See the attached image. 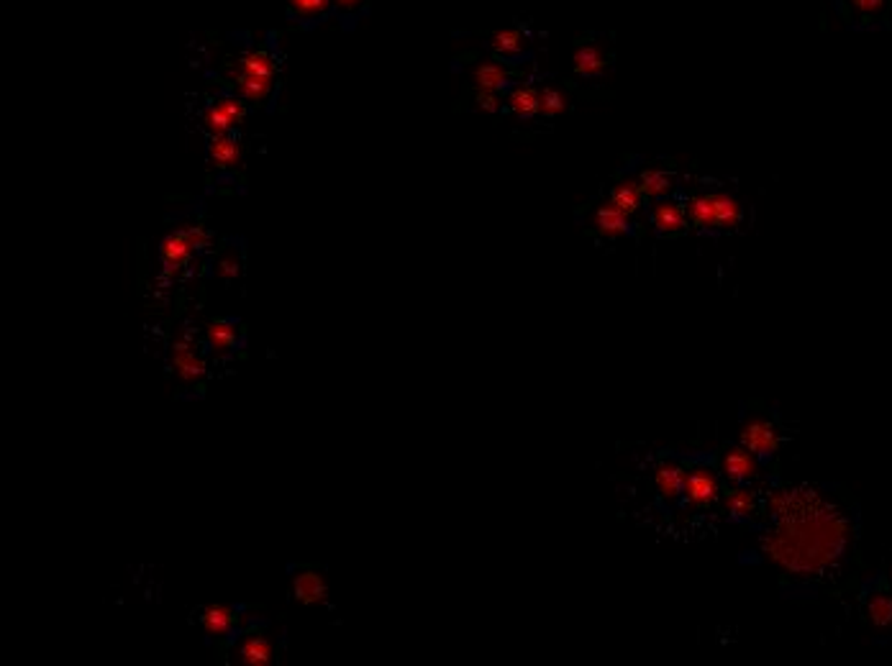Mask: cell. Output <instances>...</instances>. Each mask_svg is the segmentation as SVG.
Masks as SVG:
<instances>
[{
  "instance_id": "1",
  "label": "cell",
  "mask_w": 892,
  "mask_h": 666,
  "mask_svg": "<svg viewBox=\"0 0 892 666\" xmlns=\"http://www.w3.org/2000/svg\"><path fill=\"white\" fill-rule=\"evenodd\" d=\"M233 82L236 91L244 100L251 103H265L275 85V62L267 52H249L239 59L233 70Z\"/></svg>"
},
{
  "instance_id": "2",
  "label": "cell",
  "mask_w": 892,
  "mask_h": 666,
  "mask_svg": "<svg viewBox=\"0 0 892 666\" xmlns=\"http://www.w3.org/2000/svg\"><path fill=\"white\" fill-rule=\"evenodd\" d=\"M172 367H175V375L188 385H196L197 379L206 375V364L200 359L197 343L190 333H182L172 343Z\"/></svg>"
},
{
  "instance_id": "3",
  "label": "cell",
  "mask_w": 892,
  "mask_h": 666,
  "mask_svg": "<svg viewBox=\"0 0 892 666\" xmlns=\"http://www.w3.org/2000/svg\"><path fill=\"white\" fill-rule=\"evenodd\" d=\"M687 503L695 505V507H705L711 505L718 497L721 492V485H718V477L708 467H693L685 471V487H682Z\"/></svg>"
},
{
  "instance_id": "4",
  "label": "cell",
  "mask_w": 892,
  "mask_h": 666,
  "mask_svg": "<svg viewBox=\"0 0 892 666\" xmlns=\"http://www.w3.org/2000/svg\"><path fill=\"white\" fill-rule=\"evenodd\" d=\"M723 474L731 480L733 485H741V482H749L756 477L759 471V462H756V454L749 451L747 446H731V449L723 454Z\"/></svg>"
},
{
  "instance_id": "5",
  "label": "cell",
  "mask_w": 892,
  "mask_h": 666,
  "mask_svg": "<svg viewBox=\"0 0 892 666\" xmlns=\"http://www.w3.org/2000/svg\"><path fill=\"white\" fill-rule=\"evenodd\" d=\"M741 446L754 451L756 456H767L780 446V433L769 420H754L741 431Z\"/></svg>"
},
{
  "instance_id": "6",
  "label": "cell",
  "mask_w": 892,
  "mask_h": 666,
  "mask_svg": "<svg viewBox=\"0 0 892 666\" xmlns=\"http://www.w3.org/2000/svg\"><path fill=\"white\" fill-rule=\"evenodd\" d=\"M193 252H196V247H193V241H190V236H188L185 229L167 236L160 247V256L167 270H182L190 262Z\"/></svg>"
},
{
  "instance_id": "7",
  "label": "cell",
  "mask_w": 892,
  "mask_h": 666,
  "mask_svg": "<svg viewBox=\"0 0 892 666\" xmlns=\"http://www.w3.org/2000/svg\"><path fill=\"white\" fill-rule=\"evenodd\" d=\"M293 592H295V600L303 602V605H323L326 597H328V587H326V582L319 572L303 569L293 579Z\"/></svg>"
},
{
  "instance_id": "8",
  "label": "cell",
  "mask_w": 892,
  "mask_h": 666,
  "mask_svg": "<svg viewBox=\"0 0 892 666\" xmlns=\"http://www.w3.org/2000/svg\"><path fill=\"white\" fill-rule=\"evenodd\" d=\"M595 229L598 234L606 236V238H618V236H628L631 234V216L624 213L618 205L613 203H606L595 211Z\"/></svg>"
},
{
  "instance_id": "9",
  "label": "cell",
  "mask_w": 892,
  "mask_h": 666,
  "mask_svg": "<svg viewBox=\"0 0 892 666\" xmlns=\"http://www.w3.org/2000/svg\"><path fill=\"white\" fill-rule=\"evenodd\" d=\"M200 623H203V630L208 636H215V638H226L232 636L236 623H239V615L233 608L229 605H208L203 615H200Z\"/></svg>"
},
{
  "instance_id": "10",
  "label": "cell",
  "mask_w": 892,
  "mask_h": 666,
  "mask_svg": "<svg viewBox=\"0 0 892 666\" xmlns=\"http://www.w3.org/2000/svg\"><path fill=\"white\" fill-rule=\"evenodd\" d=\"M685 216H687V211L679 205L678 200H661L654 205V213H652L657 231L667 236L685 231Z\"/></svg>"
},
{
  "instance_id": "11",
  "label": "cell",
  "mask_w": 892,
  "mask_h": 666,
  "mask_svg": "<svg viewBox=\"0 0 892 666\" xmlns=\"http://www.w3.org/2000/svg\"><path fill=\"white\" fill-rule=\"evenodd\" d=\"M236 656L247 666H267L275 659V651L265 636H247L236 648Z\"/></svg>"
},
{
  "instance_id": "12",
  "label": "cell",
  "mask_w": 892,
  "mask_h": 666,
  "mask_svg": "<svg viewBox=\"0 0 892 666\" xmlns=\"http://www.w3.org/2000/svg\"><path fill=\"white\" fill-rule=\"evenodd\" d=\"M657 485H660L661 497L667 503H675L685 487V469L679 467L678 462H664L657 471Z\"/></svg>"
},
{
  "instance_id": "13",
  "label": "cell",
  "mask_w": 892,
  "mask_h": 666,
  "mask_svg": "<svg viewBox=\"0 0 892 666\" xmlns=\"http://www.w3.org/2000/svg\"><path fill=\"white\" fill-rule=\"evenodd\" d=\"M713 195L715 229H736L741 223V203L729 193H711Z\"/></svg>"
},
{
  "instance_id": "14",
  "label": "cell",
  "mask_w": 892,
  "mask_h": 666,
  "mask_svg": "<svg viewBox=\"0 0 892 666\" xmlns=\"http://www.w3.org/2000/svg\"><path fill=\"white\" fill-rule=\"evenodd\" d=\"M208 154L218 167H236L241 160V149L239 142L233 139L232 134H215L208 144Z\"/></svg>"
},
{
  "instance_id": "15",
  "label": "cell",
  "mask_w": 892,
  "mask_h": 666,
  "mask_svg": "<svg viewBox=\"0 0 892 666\" xmlns=\"http://www.w3.org/2000/svg\"><path fill=\"white\" fill-rule=\"evenodd\" d=\"M639 187H642L643 198L660 200L672 193V177H669V172H664L660 167H652V169H643L639 175Z\"/></svg>"
},
{
  "instance_id": "16",
  "label": "cell",
  "mask_w": 892,
  "mask_h": 666,
  "mask_svg": "<svg viewBox=\"0 0 892 666\" xmlns=\"http://www.w3.org/2000/svg\"><path fill=\"white\" fill-rule=\"evenodd\" d=\"M508 80H511V77L505 73V67H500L498 62H482V65L475 67V73H472V82H475L477 91L500 92V88L508 85Z\"/></svg>"
},
{
  "instance_id": "17",
  "label": "cell",
  "mask_w": 892,
  "mask_h": 666,
  "mask_svg": "<svg viewBox=\"0 0 892 666\" xmlns=\"http://www.w3.org/2000/svg\"><path fill=\"white\" fill-rule=\"evenodd\" d=\"M508 108L516 113L518 118H534L538 113V91L531 85H516L508 95Z\"/></svg>"
},
{
  "instance_id": "18",
  "label": "cell",
  "mask_w": 892,
  "mask_h": 666,
  "mask_svg": "<svg viewBox=\"0 0 892 666\" xmlns=\"http://www.w3.org/2000/svg\"><path fill=\"white\" fill-rule=\"evenodd\" d=\"M606 55L600 47H580L574 52V73L582 77H598L606 70Z\"/></svg>"
},
{
  "instance_id": "19",
  "label": "cell",
  "mask_w": 892,
  "mask_h": 666,
  "mask_svg": "<svg viewBox=\"0 0 892 666\" xmlns=\"http://www.w3.org/2000/svg\"><path fill=\"white\" fill-rule=\"evenodd\" d=\"M610 203L618 205V208H621L624 213H628V216L636 213L643 203V193L642 187H639V182L634 180L618 182V185L613 187V193H610Z\"/></svg>"
},
{
  "instance_id": "20",
  "label": "cell",
  "mask_w": 892,
  "mask_h": 666,
  "mask_svg": "<svg viewBox=\"0 0 892 666\" xmlns=\"http://www.w3.org/2000/svg\"><path fill=\"white\" fill-rule=\"evenodd\" d=\"M206 339H208V346L214 349L215 354H226V351H232L233 346H236L239 331L229 321H214V324L206 328Z\"/></svg>"
},
{
  "instance_id": "21",
  "label": "cell",
  "mask_w": 892,
  "mask_h": 666,
  "mask_svg": "<svg viewBox=\"0 0 892 666\" xmlns=\"http://www.w3.org/2000/svg\"><path fill=\"white\" fill-rule=\"evenodd\" d=\"M867 618L875 628H890L892 626V594L879 590L870 594L867 600Z\"/></svg>"
},
{
  "instance_id": "22",
  "label": "cell",
  "mask_w": 892,
  "mask_h": 666,
  "mask_svg": "<svg viewBox=\"0 0 892 666\" xmlns=\"http://www.w3.org/2000/svg\"><path fill=\"white\" fill-rule=\"evenodd\" d=\"M687 218L695 223L697 229H715V211L713 195H693L687 200Z\"/></svg>"
},
{
  "instance_id": "23",
  "label": "cell",
  "mask_w": 892,
  "mask_h": 666,
  "mask_svg": "<svg viewBox=\"0 0 892 666\" xmlns=\"http://www.w3.org/2000/svg\"><path fill=\"white\" fill-rule=\"evenodd\" d=\"M526 41H523V34L516 31V29H505V31H498L493 34V49L495 55L505 56V59H513L523 52Z\"/></svg>"
},
{
  "instance_id": "24",
  "label": "cell",
  "mask_w": 892,
  "mask_h": 666,
  "mask_svg": "<svg viewBox=\"0 0 892 666\" xmlns=\"http://www.w3.org/2000/svg\"><path fill=\"white\" fill-rule=\"evenodd\" d=\"M567 106H570V100H567V95L559 91V88L549 85V88H544V91L538 92V113H544L547 118L562 116L567 110Z\"/></svg>"
},
{
  "instance_id": "25",
  "label": "cell",
  "mask_w": 892,
  "mask_h": 666,
  "mask_svg": "<svg viewBox=\"0 0 892 666\" xmlns=\"http://www.w3.org/2000/svg\"><path fill=\"white\" fill-rule=\"evenodd\" d=\"M287 3H290L293 16L303 21L323 19L328 13V8L334 5V0H287Z\"/></svg>"
},
{
  "instance_id": "26",
  "label": "cell",
  "mask_w": 892,
  "mask_h": 666,
  "mask_svg": "<svg viewBox=\"0 0 892 666\" xmlns=\"http://www.w3.org/2000/svg\"><path fill=\"white\" fill-rule=\"evenodd\" d=\"M203 124H206V128H208L214 136L215 134H229V131L236 126L232 116L221 108L218 103H215V106H211V108H206V113H203Z\"/></svg>"
},
{
  "instance_id": "27",
  "label": "cell",
  "mask_w": 892,
  "mask_h": 666,
  "mask_svg": "<svg viewBox=\"0 0 892 666\" xmlns=\"http://www.w3.org/2000/svg\"><path fill=\"white\" fill-rule=\"evenodd\" d=\"M726 507L731 510L733 515L744 518V515H749L751 510H754V495H751L749 489H741V487L729 489L726 492Z\"/></svg>"
},
{
  "instance_id": "28",
  "label": "cell",
  "mask_w": 892,
  "mask_h": 666,
  "mask_svg": "<svg viewBox=\"0 0 892 666\" xmlns=\"http://www.w3.org/2000/svg\"><path fill=\"white\" fill-rule=\"evenodd\" d=\"M849 5L857 11L861 19H875L885 11L888 0H849Z\"/></svg>"
},
{
  "instance_id": "29",
  "label": "cell",
  "mask_w": 892,
  "mask_h": 666,
  "mask_svg": "<svg viewBox=\"0 0 892 666\" xmlns=\"http://www.w3.org/2000/svg\"><path fill=\"white\" fill-rule=\"evenodd\" d=\"M475 103H477V108L485 110V113H498V110L503 108V100H500L498 91H477Z\"/></svg>"
},
{
  "instance_id": "30",
  "label": "cell",
  "mask_w": 892,
  "mask_h": 666,
  "mask_svg": "<svg viewBox=\"0 0 892 666\" xmlns=\"http://www.w3.org/2000/svg\"><path fill=\"white\" fill-rule=\"evenodd\" d=\"M241 100H244V98H221V100H218V106L232 116L233 124H239V121L244 118V113H247V108H244Z\"/></svg>"
},
{
  "instance_id": "31",
  "label": "cell",
  "mask_w": 892,
  "mask_h": 666,
  "mask_svg": "<svg viewBox=\"0 0 892 666\" xmlns=\"http://www.w3.org/2000/svg\"><path fill=\"white\" fill-rule=\"evenodd\" d=\"M239 259L233 256V254H226V256H221L218 259V274L223 277V280H232V277H236L239 274Z\"/></svg>"
},
{
  "instance_id": "32",
  "label": "cell",
  "mask_w": 892,
  "mask_h": 666,
  "mask_svg": "<svg viewBox=\"0 0 892 666\" xmlns=\"http://www.w3.org/2000/svg\"><path fill=\"white\" fill-rule=\"evenodd\" d=\"M334 5L339 8L341 13H346V16H349V13H357L359 8L364 5V0H334Z\"/></svg>"
}]
</instances>
